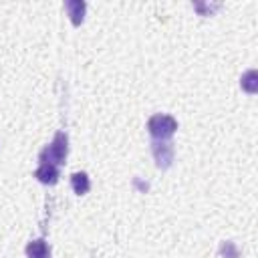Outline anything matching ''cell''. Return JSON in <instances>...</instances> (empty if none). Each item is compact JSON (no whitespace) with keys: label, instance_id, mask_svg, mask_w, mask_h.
Segmentation results:
<instances>
[{"label":"cell","instance_id":"1","mask_svg":"<svg viewBox=\"0 0 258 258\" xmlns=\"http://www.w3.org/2000/svg\"><path fill=\"white\" fill-rule=\"evenodd\" d=\"M67 153H69V139L60 131V133L54 135L52 143L40 151V161L42 163H50V165H60V163H64Z\"/></svg>","mask_w":258,"mask_h":258},{"label":"cell","instance_id":"2","mask_svg":"<svg viewBox=\"0 0 258 258\" xmlns=\"http://www.w3.org/2000/svg\"><path fill=\"white\" fill-rule=\"evenodd\" d=\"M147 129L151 133V137L155 141H165L169 139L175 129H177V121L171 117V115H163V113H157L153 115L149 121H147Z\"/></svg>","mask_w":258,"mask_h":258},{"label":"cell","instance_id":"3","mask_svg":"<svg viewBox=\"0 0 258 258\" xmlns=\"http://www.w3.org/2000/svg\"><path fill=\"white\" fill-rule=\"evenodd\" d=\"M151 151H153L157 167L167 169L171 165V161H173V145L171 143H167V141H153L151 143Z\"/></svg>","mask_w":258,"mask_h":258},{"label":"cell","instance_id":"4","mask_svg":"<svg viewBox=\"0 0 258 258\" xmlns=\"http://www.w3.org/2000/svg\"><path fill=\"white\" fill-rule=\"evenodd\" d=\"M34 177L40 181V183H46V185H52L58 181V169L56 165H50V163H40L38 169L34 171Z\"/></svg>","mask_w":258,"mask_h":258},{"label":"cell","instance_id":"5","mask_svg":"<svg viewBox=\"0 0 258 258\" xmlns=\"http://www.w3.org/2000/svg\"><path fill=\"white\" fill-rule=\"evenodd\" d=\"M64 8H67V12H69V16H71V22H73L75 26H79V24L83 22L87 4L81 2V0H69V2H64Z\"/></svg>","mask_w":258,"mask_h":258},{"label":"cell","instance_id":"6","mask_svg":"<svg viewBox=\"0 0 258 258\" xmlns=\"http://www.w3.org/2000/svg\"><path fill=\"white\" fill-rule=\"evenodd\" d=\"M26 256L28 258H50V250L44 240H32L26 246Z\"/></svg>","mask_w":258,"mask_h":258},{"label":"cell","instance_id":"7","mask_svg":"<svg viewBox=\"0 0 258 258\" xmlns=\"http://www.w3.org/2000/svg\"><path fill=\"white\" fill-rule=\"evenodd\" d=\"M71 185H73L75 194H79V196L87 194V191H89V187H91L89 175H87L85 171H77V173H73V175H71Z\"/></svg>","mask_w":258,"mask_h":258},{"label":"cell","instance_id":"8","mask_svg":"<svg viewBox=\"0 0 258 258\" xmlns=\"http://www.w3.org/2000/svg\"><path fill=\"white\" fill-rule=\"evenodd\" d=\"M240 85H242V89L246 91V93H256L258 91V81H256V71H248L244 77H242V81H240Z\"/></svg>","mask_w":258,"mask_h":258},{"label":"cell","instance_id":"9","mask_svg":"<svg viewBox=\"0 0 258 258\" xmlns=\"http://www.w3.org/2000/svg\"><path fill=\"white\" fill-rule=\"evenodd\" d=\"M220 252H222L226 258H238V250H236V246H234L232 242H224V244L220 246Z\"/></svg>","mask_w":258,"mask_h":258},{"label":"cell","instance_id":"10","mask_svg":"<svg viewBox=\"0 0 258 258\" xmlns=\"http://www.w3.org/2000/svg\"><path fill=\"white\" fill-rule=\"evenodd\" d=\"M196 8L202 12V16H208L212 10H216V8H218V4H216V6H204V4H196Z\"/></svg>","mask_w":258,"mask_h":258}]
</instances>
